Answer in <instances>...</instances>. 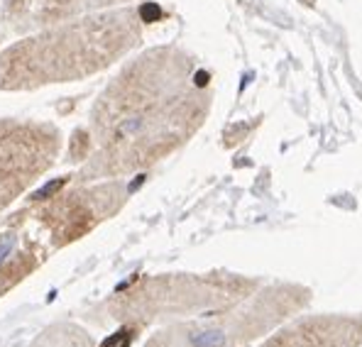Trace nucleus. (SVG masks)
Segmentation results:
<instances>
[{"instance_id":"nucleus-1","label":"nucleus","mask_w":362,"mask_h":347,"mask_svg":"<svg viewBox=\"0 0 362 347\" xmlns=\"http://www.w3.org/2000/svg\"><path fill=\"white\" fill-rule=\"evenodd\" d=\"M13 247H15V237H10V235L0 237V261H5V257L13 252Z\"/></svg>"}]
</instances>
